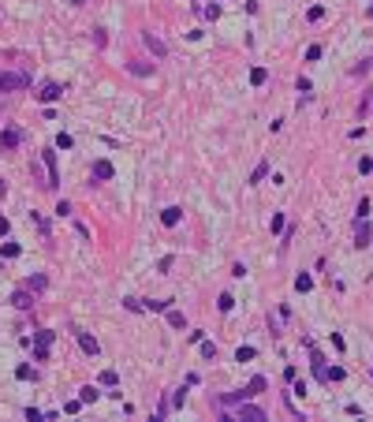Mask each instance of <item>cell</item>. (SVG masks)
I'll use <instances>...</instances> for the list:
<instances>
[{
  "mask_svg": "<svg viewBox=\"0 0 373 422\" xmlns=\"http://www.w3.org/2000/svg\"><path fill=\"white\" fill-rule=\"evenodd\" d=\"M30 86V75L26 71H0V90H26Z\"/></svg>",
  "mask_w": 373,
  "mask_h": 422,
  "instance_id": "obj_1",
  "label": "cell"
},
{
  "mask_svg": "<svg viewBox=\"0 0 373 422\" xmlns=\"http://www.w3.org/2000/svg\"><path fill=\"white\" fill-rule=\"evenodd\" d=\"M52 337H56L52 329H37V340H34V359H37V362L49 359V344H52Z\"/></svg>",
  "mask_w": 373,
  "mask_h": 422,
  "instance_id": "obj_2",
  "label": "cell"
},
{
  "mask_svg": "<svg viewBox=\"0 0 373 422\" xmlns=\"http://www.w3.org/2000/svg\"><path fill=\"white\" fill-rule=\"evenodd\" d=\"M41 161H45V172H49V191L60 187V168H56V150H45L41 153Z\"/></svg>",
  "mask_w": 373,
  "mask_h": 422,
  "instance_id": "obj_3",
  "label": "cell"
},
{
  "mask_svg": "<svg viewBox=\"0 0 373 422\" xmlns=\"http://www.w3.org/2000/svg\"><path fill=\"white\" fill-rule=\"evenodd\" d=\"M235 418H243V422H246V418H250V422H265L269 415H265V407H257V404H243Z\"/></svg>",
  "mask_w": 373,
  "mask_h": 422,
  "instance_id": "obj_4",
  "label": "cell"
},
{
  "mask_svg": "<svg viewBox=\"0 0 373 422\" xmlns=\"http://www.w3.org/2000/svg\"><path fill=\"white\" fill-rule=\"evenodd\" d=\"M60 93H64V86H60V82H45L41 90H37V101H41V105H52L56 98H60Z\"/></svg>",
  "mask_w": 373,
  "mask_h": 422,
  "instance_id": "obj_5",
  "label": "cell"
},
{
  "mask_svg": "<svg viewBox=\"0 0 373 422\" xmlns=\"http://www.w3.org/2000/svg\"><path fill=\"white\" fill-rule=\"evenodd\" d=\"M142 41H146V49H149V53H157V56H168V45L161 41V37L153 34V30H142Z\"/></svg>",
  "mask_w": 373,
  "mask_h": 422,
  "instance_id": "obj_6",
  "label": "cell"
},
{
  "mask_svg": "<svg viewBox=\"0 0 373 422\" xmlns=\"http://www.w3.org/2000/svg\"><path fill=\"white\" fill-rule=\"evenodd\" d=\"M12 303L19 306V310H30L34 306V292L30 288H19V292H12Z\"/></svg>",
  "mask_w": 373,
  "mask_h": 422,
  "instance_id": "obj_7",
  "label": "cell"
},
{
  "mask_svg": "<svg viewBox=\"0 0 373 422\" xmlns=\"http://www.w3.org/2000/svg\"><path fill=\"white\" fill-rule=\"evenodd\" d=\"M19 142H23V131H19V127H8V131H0V146H4V150H15Z\"/></svg>",
  "mask_w": 373,
  "mask_h": 422,
  "instance_id": "obj_8",
  "label": "cell"
},
{
  "mask_svg": "<svg viewBox=\"0 0 373 422\" xmlns=\"http://www.w3.org/2000/svg\"><path fill=\"white\" fill-rule=\"evenodd\" d=\"M366 243H369V220L358 217L355 220V247H366Z\"/></svg>",
  "mask_w": 373,
  "mask_h": 422,
  "instance_id": "obj_9",
  "label": "cell"
},
{
  "mask_svg": "<svg viewBox=\"0 0 373 422\" xmlns=\"http://www.w3.org/2000/svg\"><path fill=\"white\" fill-rule=\"evenodd\" d=\"M179 220H183V209H179V206H168L165 213H161V224H165V228H176Z\"/></svg>",
  "mask_w": 373,
  "mask_h": 422,
  "instance_id": "obj_10",
  "label": "cell"
},
{
  "mask_svg": "<svg viewBox=\"0 0 373 422\" xmlns=\"http://www.w3.org/2000/svg\"><path fill=\"white\" fill-rule=\"evenodd\" d=\"M75 337H79V348H82L86 355H97V340H93L86 329H75Z\"/></svg>",
  "mask_w": 373,
  "mask_h": 422,
  "instance_id": "obj_11",
  "label": "cell"
},
{
  "mask_svg": "<svg viewBox=\"0 0 373 422\" xmlns=\"http://www.w3.org/2000/svg\"><path fill=\"white\" fill-rule=\"evenodd\" d=\"M127 71H131V75H138V79H149V75H153V64H142V60H131V64H127Z\"/></svg>",
  "mask_w": 373,
  "mask_h": 422,
  "instance_id": "obj_12",
  "label": "cell"
},
{
  "mask_svg": "<svg viewBox=\"0 0 373 422\" xmlns=\"http://www.w3.org/2000/svg\"><path fill=\"white\" fill-rule=\"evenodd\" d=\"M142 310H149V314H165V310H168V299H142Z\"/></svg>",
  "mask_w": 373,
  "mask_h": 422,
  "instance_id": "obj_13",
  "label": "cell"
},
{
  "mask_svg": "<svg viewBox=\"0 0 373 422\" xmlns=\"http://www.w3.org/2000/svg\"><path fill=\"white\" fill-rule=\"evenodd\" d=\"M165 318H168V325H172V329H187V318H183L179 310H172V306L165 310Z\"/></svg>",
  "mask_w": 373,
  "mask_h": 422,
  "instance_id": "obj_14",
  "label": "cell"
},
{
  "mask_svg": "<svg viewBox=\"0 0 373 422\" xmlns=\"http://www.w3.org/2000/svg\"><path fill=\"white\" fill-rule=\"evenodd\" d=\"M26 288H30V292H45V288H49V276H45V273H34L30 280H26Z\"/></svg>",
  "mask_w": 373,
  "mask_h": 422,
  "instance_id": "obj_15",
  "label": "cell"
},
{
  "mask_svg": "<svg viewBox=\"0 0 373 422\" xmlns=\"http://www.w3.org/2000/svg\"><path fill=\"white\" fill-rule=\"evenodd\" d=\"M93 179H112V161H97L93 165Z\"/></svg>",
  "mask_w": 373,
  "mask_h": 422,
  "instance_id": "obj_16",
  "label": "cell"
},
{
  "mask_svg": "<svg viewBox=\"0 0 373 422\" xmlns=\"http://www.w3.org/2000/svg\"><path fill=\"white\" fill-rule=\"evenodd\" d=\"M343 378H347L343 366H325V381H343Z\"/></svg>",
  "mask_w": 373,
  "mask_h": 422,
  "instance_id": "obj_17",
  "label": "cell"
},
{
  "mask_svg": "<svg viewBox=\"0 0 373 422\" xmlns=\"http://www.w3.org/2000/svg\"><path fill=\"white\" fill-rule=\"evenodd\" d=\"M295 288H299V292H310V288H313V276H310V273H299V276H295Z\"/></svg>",
  "mask_w": 373,
  "mask_h": 422,
  "instance_id": "obj_18",
  "label": "cell"
},
{
  "mask_svg": "<svg viewBox=\"0 0 373 422\" xmlns=\"http://www.w3.org/2000/svg\"><path fill=\"white\" fill-rule=\"evenodd\" d=\"M15 378H19V381H37V370H34V366H19Z\"/></svg>",
  "mask_w": 373,
  "mask_h": 422,
  "instance_id": "obj_19",
  "label": "cell"
},
{
  "mask_svg": "<svg viewBox=\"0 0 373 422\" xmlns=\"http://www.w3.org/2000/svg\"><path fill=\"white\" fill-rule=\"evenodd\" d=\"M257 392H265V378H250V385H246V396H257Z\"/></svg>",
  "mask_w": 373,
  "mask_h": 422,
  "instance_id": "obj_20",
  "label": "cell"
},
{
  "mask_svg": "<svg viewBox=\"0 0 373 422\" xmlns=\"http://www.w3.org/2000/svg\"><path fill=\"white\" fill-rule=\"evenodd\" d=\"M97 396H101V392L93 389V385H86V389L79 392V400H82V404H93V400H97Z\"/></svg>",
  "mask_w": 373,
  "mask_h": 422,
  "instance_id": "obj_21",
  "label": "cell"
},
{
  "mask_svg": "<svg viewBox=\"0 0 373 422\" xmlns=\"http://www.w3.org/2000/svg\"><path fill=\"white\" fill-rule=\"evenodd\" d=\"M369 68H373V56H366V60H358L355 68H351V75H366Z\"/></svg>",
  "mask_w": 373,
  "mask_h": 422,
  "instance_id": "obj_22",
  "label": "cell"
},
{
  "mask_svg": "<svg viewBox=\"0 0 373 422\" xmlns=\"http://www.w3.org/2000/svg\"><path fill=\"white\" fill-rule=\"evenodd\" d=\"M254 355H257L254 348H239V351H235V362H250Z\"/></svg>",
  "mask_w": 373,
  "mask_h": 422,
  "instance_id": "obj_23",
  "label": "cell"
},
{
  "mask_svg": "<svg viewBox=\"0 0 373 422\" xmlns=\"http://www.w3.org/2000/svg\"><path fill=\"white\" fill-rule=\"evenodd\" d=\"M265 79H269V71H265V68H254V71H250V82H254V86H261Z\"/></svg>",
  "mask_w": 373,
  "mask_h": 422,
  "instance_id": "obj_24",
  "label": "cell"
},
{
  "mask_svg": "<svg viewBox=\"0 0 373 422\" xmlns=\"http://www.w3.org/2000/svg\"><path fill=\"white\" fill-rule=\"evenodd\" d=\"M56 146H60V150H71V146H75V138L68 135V131H64V135H56Z\"/></svg>",
  "mask_w": 373,
  "mask_h": 422,
  "instance_id": "obj_25",
  "label": "cell"
},
{
  "mask_svg": "<svg viewBox=\"0 0 373 422\" xmlns=\"http://www.w3.org/2000/svg\"><path fill=\"white\" fill-rule=\"evenodd\" d=\"M265 172H269V165H265V161H261V165H257V168L250 172V183H257V179H265Z\"/></svg>",
  "mask_w": 373,
  "mask_h": 422,
  "instance_id": "obj_26",
  "label": "cell"
},
{
  "mask_svg": "<svg viewBox=\"0 0 373 422\" xmlns=\"http://www.w3.org/2000/svg\"><path fill=\"white\" fill-rule=\"evenodd\" d=\"M202 359H217V344H209V340H202Z\"/></svg>",
  "mask_w": 373,
  "mask_h": 422,
  "instance_id": "obj_27",
  "label": "cell"
},
{
  "mask_svg": "<svg viewBox=\"0 0 373 422\" xmlns=\"http://www.w3.org/2000/svg\"><path fill=\"white\" fill-rule=\"evenodd\" d=\"M0 254H4V258H19V243H4V247H0Z\"/></svg>",
  "mask_w": 373,
  "mask_h": 422,
  "instance_id": "obj_28",
  "label": "cell"
},
{
  "mask_svg": "<svg viewBox=\"0 0 373 422\" xmlns=\"http://www.w3.org/2000/svg\"><path fill=\"white\" fill-rule=\"evenodd\" d=\"M101 385H109V389L116 385V370H101Z\"/></svg>",
  "mask_w": 373,
  "mask_h": 422,
  "instance_id": "obj_29",
  "label": "cell"
},
{
  "mask_svg": "<svg viewBox=\"0 0 373 422\" xmlns=\"http://www.w3.org/2000/svg\"><path fill=\"white\" fill-rule=\"evenodd\" d=\"M306 19H310V23H321V19H325V8H310V12H306Z\"/></svg>",
  "mask_w": 373,
  "mask_h": 422,
  "instance_id": "obj_30",
  "label": "cell"
},
{
  "mask_svg": "<svg viewBox=\"0 0 373 422\" xmlns=\"http://www.w3.org/2000/svg\"><path fill=\"white\" fill-rule=\"evenodd\" d=\"M34 224H37V232H45V236H49V220H45L41 213H34Z\"/></svg>",
  "mask_w": 373,
  "mask_h": 422,
  "instance_id": "obj_31",
  "label": "cell"
},
{
  "mask_svg": "<svg viewBox=\"0 0 373 422\" xmlns=\"http://www.w3.org/2000/svg\"><path fill=\"white\" fill-rule=\"evenodd\" d=\"M79 407H82V400H68V404H64V415H75Z\"/></svg>",
  "mask_w": 373,
  "mask_h": 422,
  "instance_id": "obj_32",
  "label": "cell"
},
{
  "mask_svg": "<svg viewBox=\"0 0 373 422\" xmlns=\"http://www.w3.org/2000/svg\"><path fill=\"white\" fill-rule=\"evenodd\" d=\"M93 45H97V49H104V45H109V37H104V30H93Z\"/></svg>",
  "mask_w": 373,
  "mask_h": 422,
  "instance_id": "obj_33",
  "label": "cell"
},
{
  "mask_svg": "<svg viewBox=\"0 0 373 422\" xmlns=\"http://www.w3.org/2000/svg\"><path fill=\"white\" fill-rule=\"evenodd\" d=\"M269 228H273V232H284V213H276V217L269 220Z\"/></svg>",
  "mask_w": 373,
  "mask_h": 422,
  "instance_id": "obj_34",
  "label": "cell"
},
{
  "mask_svg": "<svg viewBox=\"0 0 373 422\" xmlns=\"http://www.w3.org/2000/svg\"><path fill=\"white\" fill-rule=\"evenodd\" d=\"M358 172H362V176H369V172H373V161L362 157V161H358Z\"/></svg>",
  "mask_w": 373,
  "mask_h": 422,
  "instance_id": "obj_35",
  "label": "cell"
},
{
  "mask_svg": "<svg viewBox=\"0 0 373 422\" xmlns=\"http://www.w3.org/2000/svg\"><path fill=\"white\" fill-rule=\"evenodd\" d=\"M217 306H221V310L228 314V310H232V306H235V299H232V295H221V303H217Z\"/></svg>",
  "mask_w": 373,
  "mask_h": 422,
  "instance_id": "obj_36",
  "label": "cell"
},
{
  "mask_svg": "<svg viewBox=\"0 0 373 422\" xmlns=\"http://www.w3.org/2000/svg\"><path fill=\"white\" fill-rule=\"evenodd\" d=\"M26 418H30V422H41V418H45V411H37V407H26Z\"/></svg>",
  "mask_w": 373,
  "mask_h": 422,
  "instance_id": "obj_37",
  "label": "cell"
},
{
  "mask_svg": "<svg viewBox=\"0 0 373 422\" xmlns=\"http://www.w3.org/2000/svg\"><path fill=\"white\" fill-rule=\"evenodd\" d=\"M306 60H321V45H310V49H306Z\"/></svg>",
  "mask_w": 373,
  "mask_h": 422,
  "instance_id": "obj_38",
  "label": "cell"
},
{
  "mask_svg": "<svg viewBox=\"0 0 373 422\" xmlns=\"http://www.w3.org/2000/svg\"><path fill=\"white\" fill-rule=\"evenodd\" d=\"M202 15H205V19H217V15H221V8H217V4H209V8H202Z\"/></svg>",
  "mask_w": 373,
  "mask_h": 422,
  "instance_id": "obj_39",
  "label": "cell"
},
{
  "mask_svg": "<svg viewBox=\"0 0 373 422\" xmlns=\"http://www.w3.org/2000/svg\"><path fill=\"white\" fill-rule=\"evenodd\" d=\"M0 236H8V217H0Z\"/></svg>",
  "mask_w": 373,
  "mask_h": 422,
  "instance_id": "obj_40",
  "label": "cell"
},
{
  "mask_svg": "<svg viewBox=\"0 0 373 422\" xmlns=\"http://www.w3.org/2000/svg\"><path fill=\"white\" fill-rule=\"evenodd\" d=\"M8 195V183H4V179H0V198H4Z\"/></svg>",
  "mask_w": 373,
  "mask_h": 422,
  "instance_id": "obj_41",
  "label": "cell"
},
{
  "mask_svg": "<svg viewBox=\"0 0 373 422\" xmlns=\"http://www.w3.org/2000/svg\"><path fill=\"white\" fill-rule=\"evenodd\" d=\"M71 4H75V8H79V4H86V0H71Z\"/></svg>",
  "mask_w": 373,
  "mask_h": 422,
  "instance_id": "obj_42",
  "label": "cell"
},
{
  "mask_svg": "<svg viewBox=\"0 0 373 422\" xmlns=\"http://www.w3.org/2000/svg\"><path fill=\"white\" fill-rule=\"evenodd\" d=\"M366 15H369V19H373V8H369V12H366Z\"/></svg>",
  "mask_w": 373,
  "mask_h": 422,
  "instance_id": "obj_43",
  "label": "cell"
},
{
  "mask_svg": "<svg viewBox=\"0 0 373 422\" xmlns=\"http://www.w3.org/2000/svg\"><path fill=\"white\" fill-rule=\"evenodd\" d=\"M369 378H373V370H369Z\"/></svg>",
  "mask_w": 373,
  "mask_h": 422,
  "instance_id": "obj_44",
  "label": "cell"
},
{
  "mask_svg": "<svg viewBox=\"0 0 373 422\" xmlns=\"http://www.w3.org/2000/svg\"><path fill=\"white\" fill-rule=\"evenodd\" d=\"M194 4H198V0H194Z\"/></svg>",
  "mask_w": 373,
  "mask_h": 422,
  "instance_id": "obj_45",
  "label": "cell"
}]
</instances>
